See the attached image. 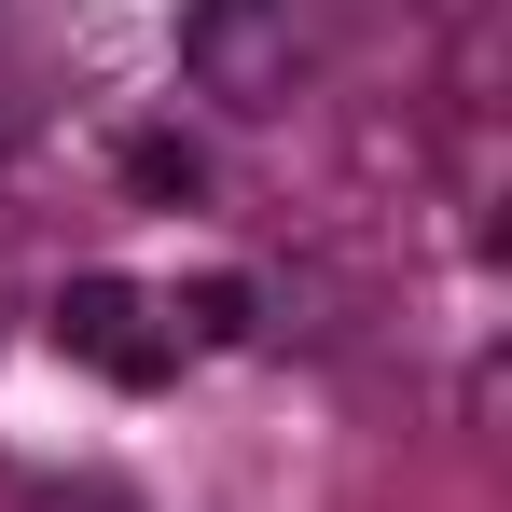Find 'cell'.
<instances>
[{"label":"cell","instance_id":"1","mask_svg":"<svg viewBox=\"0 0 512 512\" xmlns=\"http://www.w3.org/2000/svg\"><path fill=\"white\" fill-rule=\"evenodd\" d=\"M56 360H84L111 388H153V374H167V333H153V305H139L125 277H70V291H56Z\"/></svg>","mask_w":512,"mask_h":512},{"label":"cell","instance_id":"2","mask_svg":"<svg viewBox=\"0 0 512 512\" xmlns=\"http://www.w3.org/2000/svg\"><path fill=\"white\" fill-rule=\"evenodd\" d=\"M125 180H139V194H194L208 167H194V139H139V153H125Z\"/></svg>","mask_w":512,"mask_h":512},{"label":"cell","instance_id":"3","mask_svg":"<svg viewBox=\"0 0 512 512\" xmlns=\"http://www.w3.org/2000/svg\"><path fill=\"white\" fill-rule=\"evenodd\" d=\"M194 333L236 346V333H250V291H236V277H208V291H194Z\"/></svg>","mask_w":512,"mask_h":512},{"label":"cell","instance_id":"4","mask_svg":"<svg viewBox=\"0 0 512 512\" xmlns=\"http://www.w3.org/2000/svg\"><path fill=\"white\" fill-rule=\"evenodd\" d=\"M222 14H250V0H208V28H222Z\"/></svg>","mask_w":512,"mask_h":512}]
</instances>
